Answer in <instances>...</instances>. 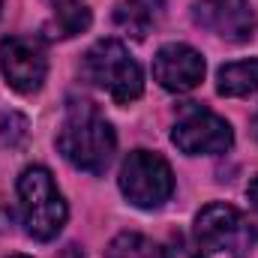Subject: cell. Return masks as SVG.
Returning a JSON list of instances; mask_svg holds the SVG:
<instances>
[{
  "label": "cell",
  "mask_w": 258,
  "mask_h": 258,
  "mask_svg": "<svg viewBox=\"0 0 258 258\" xmlns=\"http://www.w3.org/2000/svg\"><path fill=\"white\" fill-rule=\"evenodd\" d=\"M114 147H117V135L93 102L84 99L69 102L63 123L57 129V150L63 153L69 165H75L78 171L99 174L108 168Z\"/></svg>",
  "instance_id": "cell-1"
},
{
  "label": "cell",
  "mask_w": 258,
  "mask_h": 258,
  "mask_svg": "<svg viewBox=\"0 0 258 258\" xmlns=\"http://www.w3.org/2000/svg\"><path fill=\"white\" fill-rule=\"evenodd\" d=\"M18 213L21 225L33 240H54L66 225V201L51 171L42 165H27L18 177Z\"/></svg>",
  "instance_id": "cell-2"
},
{
  "label": "cell",
  "mask_w": 258,
  "mask_h": 258,
  "mask_svg": "<svg viewBox=\"0 0 258 258\" xmlns=\"http://www.w3.org/2000/svg\"><path fill=\"white\" fill-rule=\"evenodd\" d=\"M81 75L93 87L105 90L117 105L135 102L144 90L141 66L126 51V45L117 39H99L93 48H87L81 60Z\"/></svg>",
  "instance_id": "cell-3"
},
{
  "label": "cell",
  "mask_w": 258,
  "mask_h": 258,
  "mask_svg": "<svg viewBox=\"0 0 258 258\" xmlns=\"http://www.w3.org/2000/svg\"><path fill=\"white\" fill-rule=\"evenodd\" d=\"M195 240L207 252H228L243 258L258 243V225L249 222L237 207L213 201L195 216Z\"/></svg>",
  "instance_id": "cell-4"
},
{
  "label": "cell",
  "mask_w": 258,
  "mask_h": 258,
  "mask_svg": "<svg viewBox=\"0 0 258 258\" xmlns=\"http://www.w3.org/2000/svg\"><path fill=\"white\" fill-rule=\"evenodd\" d=\"M120 192L141 210L162 207L174 192L171 165L150 150H132L120 165Z\"/></svg>",
  "instance_id": "cell-5"
},
{
  "label": "cell",
  "mask_w": 258,
  "mask_h": 258,
  "mask_svg": "<svg viewBox=\"0 0 258 258\" xmlns=\"http://www.w3.org/2000/svg\"><path fill=\"white\" fill-rule=\"evenodd\" d=\"M171 141L186 156H210V153H225L234 144V132L228 120H222L210 108L198 102H183L171 126Z\"/></svg>",
  "instance_id": "cell-6"
},
{
  "label": "cell",
  "mask_w": 258,
  "mask_h": 258,
  "mask_svg": "<svg viewBox=\"0 0 258 258\" xmlns=\"http://www.w3.org/2000/svg\"><path fill=\"white\" fill-rule=\"evenodd\" d=\"M0 69L12 90L36 93L48 75L45 45L36 36H6L0 42Z\"/></svg>",
  "instance_id": "cell-7"
},
{
  "label": "cell",
  "mask_w": 258,
  "mask_h": 258,
  "mask_svg": "<svg viewBox=\"0 0 258 258\" xmlns=\"http://www.w3.org/2000/svg\"><path fill=\"white\" fill-rule=\"evenodd\" d=\"M192 18L198 27L228 42H249L258 24L249 0H195Z\"/></svg>",
  "instance_id": "cell-8"
},
{
  "label": "cell",
  "mask_w": 258,
  "mask_h": 258,
  "mask_svg": "<svg viewBox=\"0 0 258 258\" xmlns=\"http://www.w3.org/2000/svg\"><path fill=\"white\" fill-rule=\"evenodd\" d=\"M153 78L171 93H189L204 78V57L183 42L162 45L153 57Z\"/></svg>",
  "instance_id": "cell-9"
},
{
  "label": "cell",
  "mask_w": 258,
  "mask_h": 258,
  "mask_svg": "<svg viewBox=\"0 0 258 258\" xmlns=\"http://www.w3.org/2000/svg\"><path fill=\"white\" fill-rule=\"evenodd\" d=\"M162 18V0H123L114 9L117 27L132 39H144Z\"/></svg>",
  "instance_id": "cell-10"
},
{
  "label": "cell",
  "mask_w": 258,
  "mask_h": 258,
  "mask_svg": "<svg viewBox=\"0 0 258 258\" xmlns=\"http://www.w3.org/2000/svg\"><path fill=\"white\" fill-rule=\"evenodd\" d=\"M216 90L222 96H252V93H258V60L225 63L216 75Z\"/></svg>",
  "instance_id": "cell-11"
},
{
  "label": "cell",
  "mask_w": 258,
  "mask_h": 258,
  "mask_svg": "<svg viewBox=\"0 0 258 258\" xmlns=\"http://www.w3.org/2000/svg\"><path fill=\"white\" fill-rule=\"evenodd\" d=\"M90 21H93V15L81 0H63L54 6V15L48 21V33L57 39H72V36L84 33L90 27Z\"/></svg>",
  "instance_id": "cell-12"
},
{
  "label": "cell",
  "mask_w": 258,
  "mask_h": 258,
  "mask_svg": "<svg viewBox=\"0 0 258 258\" xmlns=\"http://www.w3.org/2000/svg\"><path fill=\"white\" fill-rule=\"evenodd\" d=\"M105 258H156V246L135 231H123L108 243Z\"/></svg>",
  "instance_id": "cell-13"
},
{
  "label": "cell",
  "mask_w": 258,
  "mask_h": 258,
  "mask_svg": "<svg viewBox=\"0 0 258 258\" xmlns=\"http://www.w3.org/2000/svg\"><path fill=\"white\" fill-rule=\"evenodd\" d=\"M27 117L24 114H18V111H9V114H3L0 117V141L6 144V147H21L24 141H27Z\"/></svg>",
  "instance_id": "cell-14"
},
{
  "label": "cell",
  "mask_w": 258,
  "mask_h": 258,
  "mask_svg": "<svg viewBox=\"0 0 258 258\" xmlns=\"http://www.w3.org/2000/svg\"><path fill=\"white\" fill-rule=\"evenodd\" d=\"M159 258H204V255H201V246H195L183 234H177L159 249Z\"/></svg>",
  "instance_id": "cell-15"
},
{
  "label": "cell",
  "mask_w": 258,
  "mask_h": 258,
  "mask_svg": "<svg viewBox=\"0 0 258 258\" xmlns=\"http://www.w3.org/2000/svg\"><path fill=\"white\" fill-rule=\"evenodd\" d=\"M57 258H81V249H78L75 243H66L63 249L57 252Z\"/></svg>",
  "instance_id": "cell-16"
},
{
  "label": "cell",
  "mask_w": 258,
  "mask_h": 258,
  "mask_svg": "<svg viewBox=\"0 0 258 258\" xmlns=\"http://www.w3.org/2000/svg\"><path fill=\"white\" fill-rule=\"evenodd\" d=\"M246 195H249V201H252V207L258 210V174L249 180V189H246Z\"/></svg>",
  "instance_id": "cell-17"
},
{
  "label": "cell",
  "mask_w": 258,
  "mask_h": 258,
  "mask_svg": "<svg viewBox=\"0 0 258 258\" xmlns=\"http://www.w3.org/2000/svg\"><path fill=\"white\" fill-rule=\"evenodd\" d=\"M9 258H30V255H9Z\"/></svg>",
  "instance_id": "cell-18"
}]
</instances>
